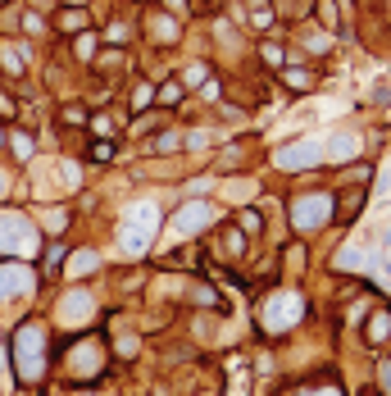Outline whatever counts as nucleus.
Masks as SVG:
<instances>
[{
  "instance_id": "16",
  "label": "nucleus",
  "mask_w": 391,
  "mask_h": 396,
  "mask_svg": "<svg viewBox=\"0 0 391 396\" xmlns=\"http://www.w3.org/2000/svg\"><path fill=\"white\" fill-rule=\"evenodd\" d=\"M9 141H14V155H18V160H27V155H32V137H27V132H14Z\"/></svg>"
},
{
  "instance_id": "19",
  "label": "nucleus",
  "mask_w": 391,
  "mask_h": 396,
  "mask_svg": "<svg viewBox=\"0 0 391 396\" xmlns=\"http://www.w3.org/2000/svg\"><path fill=\"white\" fill-rule=\"evenodd\" d=\"M150 101H155V91H150V87H137V96H132V110H146Z\"/></svg>"
},
{
  "instance_id": "23",
  "label": "nucleus",
  "mask_w": 391,
  "mask_h": 396,
  "mask_svg": "<svg viewBox=\"0 0 391 396\" xmlns=\"http://www.w3.org/2000/svg\"><path fill=\"white\" fill-rule=\"evenodd\" d=\"M23 27H27V32H46V18H37V14H27V18H23Z\"/></svg>"
},
{
  "instance_id": "28",
  "label": "nucleus",
  "mask_w": 391,
  "mask_h": 396,
  "mask_svg": "<svg viewBox=\"0 0 391 396\" xmlns=\"http://www.w3.org/2000/svg\"><path fill=\"white\" fill-rule=\"evenodd\" d=\"M364 396H378V392H364Z\"/></svg>"
},
{
  "instance_id": "4",
  "label": "nucleus",
  "mask_w": 391,
  "mask_h": 396,
  "mask_svg": "<svg viewBox=\"0 0 391 396\" xmlns=\"http://www.w3.org/2000/svg\"><path fill=\"white\" fill-rule=\"evenodd\" d=\"M32 246H37V237H32V228L23 224L18 215H0V255L5 250H14V255H32Z\"/></svg>"
},
{
  "instance_id": "21",
  "label": "nucleus",
  "mask_w": 391,
  "mask_h": 396,
  "mask_svg": "<svg viewBox=\"0 0 391 396\" xmlns=\"http://www.w3.org/2000/svg\"><path fill=\"white\" fill-rule=\"evenodd\" d=\"M241 228H246V233H255V228H264V219L255 215V210H246V215H241Z\"/></svg>"
},
{
  "instance_id": "3",
  "label": "nucleus",
  "mask_w": 391,
  "mask_h": 396,
  "mask_svg": "<svg viewBox=\"0 0 391 396\" xmlns=\"http://www.w3.org/2000/svg\"><path fill=\"white\" fill-rule=\"evenodd\" d=\"M300 314H305V301L296 292H282L264 305V328H269V333H287L291 324H300Z\"/></svg>"
},
{
  "instance_id": "2",
  "label": "nucleus",
  "mask_w": 391,
  "mask_h": 396,
  "mask_svg": "<svg viewBox=\"0 0 391 396\" xmlns=\"http://www.w3.org/2000/svg\"><path fill=\"white\" fill-rule=\"evenodd\" d=\"M332 210H337V200H332L328 191H314V196H296V200H291V228H300V233H314V228L328 224Z\"/></svg>"
},
{
  "instance_id": "24",
  "label": "nucleus",
  "mask_w": 391,
  "mask_h": 396,
  "mask_svg": "<svg viewBox=\"0 0 391 396\" xmlns=\"http://www.w3.org/2000/svg\"><path fill=\"white\" fill-rule=\"evenodd\" d=\"M46 260H51V269H60V264H64V246H60V241L51 246V255H46Z\"/></svg>"
},
{
  "instance_id": "12",
  "label": "nucleus",
  "mask_w": 391,
  "mask_h": 396,
  "mask_svg": "<svg viewBox=\"0 0 391 396\" xmlns=\"http://www.w3.org/2000/svg\"><path fill=\"white\" fill-rule=\"evenodd\" d=\"M359 205H364V187L346 191V196H341V219H346V224H350V219H355V210H359Z\"/></svg>"
},
{
  "instance_id": "6",
  "label": "nucleus",
  "mask_w": 391,
  "mask_h": 396,
  "mask_svg": "<svg viewBox=\"0 0 391 396\" xmlns=\"http://www.w3.org/2000/svg\"><path fill=\"white\" fill-rule=\"evenodd\" d=\"M323 160V146L319 141H291V146L278 151V164L282 169H314Z\"/></svg>"
},
{
  "instance_id": "25",
  "label": "nucleus",
  "mask_w": 391,
  "mask_h": 396,
  "mask_svg": "<svg viewBox=\"0 0 391 396\" xmlns=\"http://www.w3.org/2000/svg\"><path fill=\"white\" fill-rule=\"evenodd\" d=\"M383 388L391 392V360H383Z\"/></svg>"
},
{
  "instance_id": "11",
  "label": "nucleus",
  "mask_w": 391,
  "mask_h": 396,
  "mask_svg": "<svg viewBox=\"0 0 391 396\" xmlns=\"http://www.w3.org/2000/svg\"><path fill=\"white\" fill-rule=\"evenodd\" d=\"M91 314V296L87 292H73L69 301H64V319H87Z\"/></svg>"
},
{
  "instance_id": "10",
  "label": "nucleus",
  "mask_w": 391,
  "mask_h": 396,
  "mask_svg": "<svg viewBox=\"0 0 391 396\" xmlns=\"http://www.w3.org/2000/svg\"><path fill=\"white\" fill-rule=\"evenodd\" d=\"M355 151H359V141L350 137V132H341V137H332V141H328V155H332V160H350Z\"/></svg>"
},
{
  "instance_id": "5",
  "label": "nucleus",
  "mask_w": 391,
  "mask_h": 396,
  "mask_svg": "<svg viewBox=\"0 0 391 396\" xmlns=\"http://www.w3.org/2000/svg\"><path fill=\"white\" fill-rule=\"evenodd\" d=\"M209 224H214V205H209V200H187V205L173 215V228L183 237H192V233H200V228H209Z\"/></svg>"
},
{
  "instance_id": "17",
  "label": "nucleus",
  "mask_w": 391,
  "mask_h": 396,
  "mask_svg": "<svg viewBox=\"0 0 391 396\" xmlns=\"http://www.w3.org/2000/svg\"><path fill=\"white\" fill-rule=\"evenodd\" d=\"M64 224H69L64 210H46V228H51V233H64Z\"/></svg>"
},
{
  "instance_id": "8",
  "label": "nucleus",
  "mask_w": 391,
  "mask_h": 396,
  "mask_svg": "<svg viewBox=\"0 0 391 396\" xmlns=\"http://www.w3.org/2000/svg\"><path fill=\"white\" fill-rule=\"evenodd\" d=\"M27 287H32V274H27V269H18V264L0 269V296H9V292H27Z\"/></svg>"
},
{
  "instance_id": "27",
  "label": "nucleus",
  "mask_w": 391,
  "mask_h": 396,
  "mask_svg": "<svg viewBox=\"0 0 391 396\" xmlns=\"http://www.w3.org/2000/svg\"><path fill=\"white\" fill-rule=\"evenodd\" d=\"M69 5H82V0H69Z\"/></svg>"
},
{
  "instance_id": "1",
  "label": "nucleus",
  "mask_w": 391,
  "mask_h": 396,
  "mask_svg": "<svg viewBox=\"0 0 391 396\" xmlns=\"http://www.w3.org/2000/svg\"><path fill=\"white\" fill-rule=\"evenodd\" d=\"M41 355H46V333L27 319V324L14 333V360H18V378H23V383L41 378V369H46Z\"/></svg>"
},
{
  "instance_id": "18",
  "label": "nucleus",
  "mask_w": 391,
  "mask_h": 396,
  "mask_svg": "<svg viewBox=\"0 0 391 396\" xmlns=\"http://www.w3.org/2000/svg\"><path fill=\"white\" fill-rule=\"evenodd\" d=\"M310 82H314L310 73H300V69H287V87H296V91H305Z\"/></svg>"
},
{
  "instance_id": "15",
  "label": "nucleus",
  "mask_w": 391,
  "mask_h": 396,
  "mask_svg": "<svg viewBox=\"0 0 391 396\" xmlns=\"http://www.w3.org/2000/svg\"><path fill=\"white\" fill-rule=\"evenodd\" d=\"M60 27L64 32H82V27H87V14H82V9H69V14L60 18Z\"/></svg>"
},
{
  "instance_id": "26",
  "label": "nucleus",
  "mask_w": 391,
  "mask_h": 396,
  "mask_svg": "<svg viewBox=\"0 0 391 396\" xmlns=\"http://www.w3.org/2000/svg\"><path fill=\"white\" fill-rule=\"evenodd\" d=\"M314 396H337V388H332V392H314Z\"/></svg>"
},
{
  "instance_id": "13",
  "label": "nucleus",
  "mask_w": 391,
  "mask_h": 396,
  "mask_svg": "<svg viewBox=\"0 0 391 396\" xmlns=\"http://www.w3.org/2000/svg\"><path fill=\"white\" fill-rule=\"evenodd\" d=\"M96 264H100V260L91 255V250H82V255H73V260H69V274H91Z\"/></svg>"
},
{
  "instance_id": "9",
  "label": "nucleus",
  "mask_w": 391,
  "mask_h": 396,
  "mask_svg": "<svg viewBox=\"0 0 391 396\" xmlns=\"http://www.w3.org/2000/svg\"><path fill=\"white\" fill-rule=\"evenodd\" d=\"M119 246L128 250V255H146V250H150V237L137 233V228H119Z\"/></svg>"
},
{
  "instance_id": "7",
  "label": "nucleus",
  "mask_w": 391,
  "mask_h": 396,
  "mask_svg": "<svg viewBox=\"0 0 391 396\" xmlns=\"http://www.w3.org/2000/svg\"><path fill=\"white\" fill-rule=\"evenodd\" d=\"M123 228H137V233L155 237V233H159V210L150 205V200H141V205H132V210H128V219H123Z\"/></svg>"
},
{
  "instance_id": "22",
  "label": "nucleus",
  "mask_w": 391,
  "mask_h": 396,
  "mask_svg": "<svg viewBox=\"0 0 391 396\" xmlns=\"http://www.w3.org/2000/svg\"><path fill=\"white\" fill-rule=\"evenodd\" d=\"M91 155H96V160H114V146H110V141H96V146H91Z\"/></svg>"
},
{
  "instance_id": "14",
  "label": "nucleus",
  "mask_w": 391,
  "mask_h": 396,
  "mask_svg": "<svg viewBox=\"0 0 391 396\" xmlns=\"http://www.w3.org/2000/svg\"><path fill=\"white\" fill-rule=\"evenodd\" d=\"M369 337H373V342H387V337H391V310H383V314L373 319V328H369Z\"/></svg>"
},
{
  "instance_id": "20",
  "label": "nucleus",
  "mask_w": 391,
  "mask_h": 396,
  "mask_svg": "<svg viewBox=\"0 0 391 396\" xmlns=\"http://www.w3.org/2000/svg\"><path fill=\"white\" fill-rule=\"evenodd\" d=\"M178 96H183V87H178V82H168V87H159V101H164V105H173V101H178Z\"/></svg>"
}]
</instances>
